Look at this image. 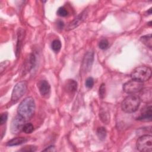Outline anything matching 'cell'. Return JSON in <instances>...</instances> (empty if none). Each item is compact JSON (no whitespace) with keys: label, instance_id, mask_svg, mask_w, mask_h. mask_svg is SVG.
<instances>
[{"label":"cell","instance_id":"23","mask_svg":"<svg viewBox=\"0 0 152 152\" xmlns=\"http://www.w3.org/2000/svg\"><path fill=\"white\" fill-rule=\"evenodd\" d=\"M105 92H106V88H105V84H102L100 88H99V97L101 99H103L105 96Z\"/></svg>","mask_w":152,"mask_h":152},{"label":"cell","instance_id":"24","mask_svg":"<svg viewBox=\"0 0 152 152\" xmlns=\"http://www.w3.org/2000/svg\"><path fill=\"white\" fill-rule=\"evenodd\" d=\"M36 150V148L33 145H27L20 150V151L30 152V151H35Z\"/></svg>","mask_w":152,"mask_h":152},{"label":"cell","instance_id":"20","mask_svg":"<svg viewBox=\"0 0 152 152\" xmlns=\"http://www.w3.org/2000/svg\"><path fill=\"white\" fill-rule=\"evenodd\" d=\"M57 14L59 15V16H61V17H66L68 15V11L66 10V9L65 8H64V7H59L58 10H57V12H56Z\"/></svg>","mask_w":152,"mask_h":152},{"label":"cell","instance_id":"21","mask_svg":"<svg viewBox=\"0 0 152 152\" xmlns=\"http://www.w3.org/2000/svg\"><path fill=\"white\" fill-rule=\"evenodd\" d=\"M109 46V42L106 39H102L99 43V47L100 49L104 50L106 49Z\"/></svg>","mask_w":152,"mask_h":152},{"label":"cell","instance_id":"6","mask_svg":"<svg viewBox=\"0 0 152 152\" xmlns=\"http://www.w3.org/2000/svg\"><path fill=\"white\" fill-rule=\"evenodd\" d=\"M27 89V84L26 81H20L14 86L12 94L11 100L13 102H17L26 93Z\"/></svg>","mask_w":152,"mask_h":152},{"label":"cell","instance_id":"18","mask_svg":"<svg viewBox=\"0 0 152 152\" xmlns=\"http://www.w3.org/2000/svg\"><path fill=\"white\" fill-rule=\"evenodd\" d=\"M51 48L52 49V50L55 52H58L61 48V41L58 40V39H56V40H54L52 43V45H51Z\"/></svg>","mask_w":152,"mask_h":152},{"label":"cell","instance_id":"27","mask_svg":"<svg viewBox=\"0 0 152 152\" xmlns=\"http://www.w3.org/2000/svg\"><path fill=\"white\" fill-rule=\"evenodd\" d=\"M57 25H58V27H59L60 29H62V28H63L64 26V24L63 21H61V20H59V21H58Z\"/></svg>","mask_w":152,"mask_h":152},{"label":"cell","instance_id":"12","mask_svg":"<svg viewBox=\"0 0 152 152\" xmlns=\"http://www.w3.org/2000/svg\"><path fill=\"white\" fill-rule=\"evenodd\" d=\"M27 141V139L25 137H16L10 140L7 144L8 146H15V145L22 144L24 142H26Z\"/></svg>","mask_w":152,"mask_h":152},{"label":"cell","instance_id":"15","mask_svg":"<svg viewBox=\"0 0 152 152\" xmlns=\"http://www.w3.org/2000/svg\"><path fill=\"white\" fill-rule=\"evenodd\" d=\"M140 40L147 47H148L150 49L151 48L152 40H151V34H149L142 36L140 38Z\"/></svg>","mask_w":152,"mask_h":152},{"label":"cell","instance_id":"14","mask_svg":"<svg viewBox=\"0 0 152 152\" xmlns=\"http://www.w3.org/2000/svg\"><path fill=\"white\" fill-rule=\"evenodd\" d=\"M66 88L68 91L74 93L77 89V83L74 80H69L66 83Z\"/></svg>","mask_w":152,"mask_h":152},{"label":"cell","instance_id":"28","mask_svg":"<svg viewBox=\"0 0 152 152\" xmlns=\"http://www.w3.org/2000/svg\"><path fill=\"white\" fill-rule=\"evenodd\" d=\"M147 13H148V14H151V8H150L148 10Z\"/></svg>","mask_w":152,"mask_h":152},{"label":"cell","instance_id":"29","mask_svg":"<svg viewBox=\"0 0 152 152\" xmlns=\"http://www.w3.org/2000/svg\"><path fill=\"white\" fill-rule=\"evenodd\" d=\"M151 21H150V22L148 23V24L149 26H151Z\"/></svg>","mask_w":152,"mask_h":152},{"label":"cell","instance_id":"16","mask_svg":"<svg viewBox=\"0 0 152 152\" xmlns=\"http://www.w3.org/2000/svg\"><path fill=\"white\" fill-rule=\"evenodd\" d=\"M96 134L100 140H104L106 137V130L104 127H99L97 129Z\"/></svg>","mask_w":152,"mask_h":152},{"label":"cell","instance_id":"4","mask_svg":"<svg viewBox=\"0 0 152 152\" xmlns=\"http://www.w3.org/2000/svg\"><path fill=\"white\" fill-rule=\"evenodd\" d=\"M137 148L142 152L152 151V137L150 135H143L137 141Z\"/></svg>","mask_w":152,"mask_h":152},{"label":"cell","instance_id":"10","mask_svg":"<svg viewBox=\"0 0 152 152\" xmlns=\"http://www.w3.org/2000/svg\"><path fill=\"white\" fill-rule=\"evenodd\" d=\"M87 12L86 11H83L81 14H80L74 20H72L67 26L66 30H71L74 29L75 27H78L80 24H81L84 20L86 19L87 16Z\"/></svg>","mask_w":152,"mask_h":152},{"label":"cell","instance_id":"25","mask_svg":"<svg viewBox=\"0 0 152 152\" xmlns=\"http://www.w3.org/2000/svg\"><path fill=\"white\" fill-rule=\"evenodd\" d=\"M7 118H8V114L7 112L2 113L0 117V124L1 125L4 124L6 122Z\"/></svg>","mask_w":152,"mask_h":152},{"label":"cell","instance_id":"17","mask_svg":"<svg viewBox=\"0 0 152 152\" xmlns=\"http://www.w3.org/2000/svg\"><path fill=\"white\" fill-rule=\"evenodd\" d=\"M99 116L100 117V119L103 122L107 124L109 122L110 115L107 112L102 110L99 113Z\"/></svg>","mask_w":152,"mask_h":152},{"label":"cell","instance_id":"26","mask_svg":"<svg viewBox=\"0 0 152 152\" xmlns=\"http://www.w3.org/2000/svg\"><path fill=\"white\" fill-rule=\"evenodd\" d=\"M55 147L54 146H49L48 147H47L46 149L43 150V151H55Z\"/></svg>","mask_w":152,"mask_h":152},{"label":"cell","instance_id":"3","mask_svg":"<svg viewBox=\"0 0 152 152\" xmlns=\"http://www.w3.org/2000/svg\"><path fill=\"white\" fill-rule=\"evenodd\" d=\"M132 79L141 82L148 81L151 76V69L146 66H140L135 68L131 74Z\"/></svg>","mask_w":152,"mask_h":152},{"label":"cell","instance_id":"11","mask_svg":"<svg viewBox=\"0 0 152 152\" xmlns=\"http://www.w3.org/2000/svg\"><path fill=\"white\" fill-rule=\"evenodd\" d=\"M40 94L45 98H48L50 94V86L46 80H42L39 84Z\"/></svg>","mask_w":152,"mask_h":152},{"label":"cell","instance_id":"5","mask_svg":"<svg viewBox=\"0 0 152 152\" xmlns=\"http://www.w3.org/2000/svg\"><path fill=\"white\" fill-rule=\"evenodd\" d=\"M143 86L142 82L132 79L123 85V90L126 93L132 94L140 91L143 88Z\"/></svg>","mask_w":152,"mask_h":152},{"label":"cell","instance_id":"8","mask_svg":"<svg viewBox=\"0 0 152 152\" xmlns=\"http://www.w3.org/2000/svg\"><path fill=\"white\" fill-rule=\"evenodd\" d=\"M152 119V107L151 105L149 104L144 107L141 112L140 115L137 118L138 120L144 121V122H149L151 121Z\"/></svg>","mask_w":152,"mask_h":152},{"label":"cell","instance_id":"19","mask_svg":"<svg viewBox=\"0 0 152 152\" xmlns=\"http://www.w3.org/2000/svg\"><path fill=\"white\" fill-rule=\"evenodd\" d=\"M33 129H34V126L31 123L25 124L23 128V131L26 134H30L32 132Z\"/></svg>","mask_w":152,"mask_h":152},{"label":"cell","instance_id":"1","mask_svg":"<svg viewBox=\"0 0 152 152\" xmlns=\"http://www.w3.org/2000/svg\"><path fill=\"white\" fill-rule=\"evenodd\" d=\"M35 102L33 97H27L25 98L19 104L18 113L26 120L31 118L34 113Z\"/></svg>","mask_w":152,"mask_h":152},{"label":"cell","instance_id":"9","mask_svg":"<svg viewBox=\"0 0 152 152\" xmlns=\"http://www.w3.org/2000/svg\"><path fill=\"white\" fill-rule=\"evenodd\" d=\"M94 60V53L93 52H88L84 56L82 68L84 71H88L92 66Z\"/></svg>","mask_w":152,"mask_h":152},{"label":"cell","instance_id":"13","mask_svg":"<svg viewBox=\"0 0 152 152\" xmlns=\"http://www.w3.org/2000/svg\"><path fill=\"white\" fill-rule=\"evenodd\" d=\"M141 96L140 97V100L142 99L144 102H150L151 100V88H146L144 90H141Z\"/></svg>","mask_w":152,"mask_h":152},{"label":"cell","instance_id":"2","mask_svg":"<svg viewBox=\"0 0 152 152\" xmlns=\"http://www.w3.org/2000/svg\"><path fill=\"white\" fill-rule=\"evenodd\" d=\"M141 100L137 95L127 96L122 102V110L126 113H133L137 110L140 104Z\"/></svg>","mask_w":152,"mask_h":152},{"label":"cell","instance_id":"22","mask_svg":"<svg viewBox=\"0 0 152 152\" xmlns=\"http://www.w3.org/2000/svg\"><path fill=\"white\" fill-rule=\"evenodd\" d=\"M85 85L86 87L88 88H91L93 87L94 85V80L92 77H88L86 79V82H85Z\"/></svg>","mask_w":152,"mask_h":152},{"label":"cell","instance_id":"7","mask_svg":"<svg viewBox=\"0 0 152 152\" xmlns=\"http://www.w3.org/2000/svg\"><path fill=\"white\" fill-rule=\"evenodd\" d=\"M26 120L20 115L15 116L12 120L10 126V129L12 134H17L23 131Z\"/></svg>","mask_w":152,"mask_h":152}]
</instances>
